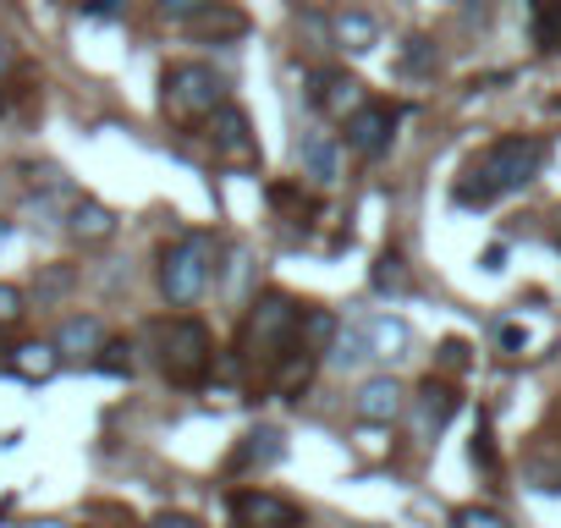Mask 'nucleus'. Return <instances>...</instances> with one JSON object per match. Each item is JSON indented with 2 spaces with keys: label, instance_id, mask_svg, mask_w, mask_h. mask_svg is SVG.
<instances>
[{
  "label": "nucleus",
  "instance_id": "f257e3e1",
  "mask_svg": "<svg viewBox=\"0 0 561 528\" xmlns=\"http://www.w3.org/2000/svg\"><path fill=\"white\" fill-rule=\"evenodd\" d=\"M209 259H215V242H209L204 231H187L182 242H171V248L160 253V292H165V303L187 309V303L204 298V287H209Z\"/></svg>",
  "mask_w": 561,
  "mask_h": 528
},
{
  "label": "nucleus",
  "instance_id": "f03ea898",
  "mask_svg": "<svg viewBox=\"0 0 561 528\" xmlns=\"http://www.w3.org/2000/svg\"><path fill=\"white\" fill-rule=\"evenodd\" d=\"M154 342H160V369L171 386H198L215 364V342L198 320H171L154 331Z\"/></svg>",
  "mask_w": 561,
  "mask_h": 528
},
{
  "label": "nucleus",
  "instance_id": "7ed1b4c3",
  "mask_svg": "<svg viewBox=\"0 0 561 528\" xmlns=\"http://www.w3.org/2000/svg\"><path fill=\"white\" fill-rule=\"evenodd\" d=\"M165 111L176 122H209L220 105H226V78L215 67H198V61H182L165 72Z\"/></svg>",
  "mask_w": 561,
  "mask_h": 528
},
{
  "label": "nucleus",
  "instance_id": "20e7f679",
  "mask_svg": "<svg viewBox=\"0 0 561 528\" xmlns=\"http://www.w3.org/2000/svg\"><path fill=\"white\" fill-rule=\"evenodd\" d=\"M484 165L495 171L501 193H517V187H528L545 171V144L539 138H495L490 154H484Z\"/></svg>",
  "mask_w": 561,
  "mask_h": 528
},
{
  "label": "nucleus",
  "instance_id": "39448f33",
  "mask_svg": "<svg viewBox=\"0 0 561 528\" xmlns=\"http://www.w3.org/2000/svg\"><path fill=\"white\" fill-rule=\"evenodd\" d=\"M298 331H304V309L287 292H264L253 320H248V336L259 347H287V342H298Z\"/></svg>",
  "mask_w": 561,
  "mask_h": 528
},
{
  "label": "nucleus",
  "instance_id": "423d86ee",
  "mask_svg": "<svg viewBox=\"0 0 561 528\" xmlns=\"http://www.w3.org/2000/svg\"><path fill=\"white\" fill-rule=\"evenodd\" d=\"M309 105L331 122H347L358 105H364V83L353 72H314L309 78Z\"/></svg>",
  "mask_w": 561,
  "mask_h": 528
},
{
  "label": "nucleus",
  "instance_id": "0eeeda50",
  "mask_svg": "<svg viewBox=\"0 0 561 528\" xmlns=\"http://www.w3.org/2000/svg\"><path fill=\"white\" fill-rule=\"evenodd\" d=\"M391 133H397V111L391 105H358L353 116H347V149H358V154H386L391 149Z\"/></svg>",
  "mask_w": 561,
  "mask_h": 528
},
{
  "label": "nucleus",
  "instance_id": "6e6552de",
  "mask_svg": "<svg viewBox=\"0 0 561 528\" xmlns=\"http://www.w3.org/2000/svg\"><path fill=\"white\" fill-rule=\"evenodd\" d=\"M280 457H287V440H280V429L259 424V429H248V435L237 440V451H231V473H264V468H275Z\"/></svg>",
  "mask_w": 561,
  "mask_h": 528
},
{
  "label": "nucleus",
  "instance_id": "1a4fd4ad",
  "mask_svg": "<svg viewBox=\"0 0 561 528\" xmlns=\"http://www.w3.org/2000/svg\"><path fill=\"white\" fill-rule=\"evenodd\" d=\"M231 517L237 523H304V512L293 506V501H280V495H270V490H231Z\"/></svg>",
  "mask_w": 561,
  "mask_h": 528
},
{
  "label": "nucleus",
  "instance_id": "9d476101",
  "mask_svg": "<svg viewBox=\"0 0 561 528\" xmlns=\"http://www.w3.org/2000/svg\"><path fill=\"white\" fill-rule=\"evenodd\" d=\"M209 144H215V154L253 160V127H248V111H237V105H220V111L209 116Z\"/></svg>",
  "mask_w": 561,
  "mask_h": 528
},
{
  "label": "nucleus",
  "instance_id": "9b49d317",
  "mask_svg": "<svg viewBox=\"0 0 561 528\" xmlns=\"http://www.w3.org/2000/svg\"><path fill=\"white\" fill-rule=\"evenodd\" d=\"M298 165H304V176H309L314 187H331V182L342 176V144H336L331 133H304Z\"/></svg>",
  "mask_w": 561,
  "mask_h": 528
},
{
  "label": "nucleus",
  "instance_id": "f8f14e48",
  "mask_svg": "<svg viewBox=\"0 0 561 528\" xmlns=\"http://www.w3.org/2000/svg\"><path fill=\"white\" fill-rule=\"evenodd\" d=\"M353 413H358L364 424H397V413H402V386H397L391 375L364 380L358 397H353Z\"/></svg>",
  "mask_w": 561,
  "mask_h": 528
},
{
  "label": "nucleus",
  "instance_id": "ddd939ff",
  "mask_svg": "<svg viewBox=\"0 0 561 528\" xmlns=\"http://www.w3.org/2000/svg\"><path fill=\"white\" fill-rule=\"evenodd\" d=\"M56 347H61V358H94L105 347V325L94 314H72V320H61Z\"/></svg>",
  "mask_w": 561,
  "mask_h": 528
},
{
  "label": "nucleus",
  "instance_id": "4468645a",
  "mask_svg": "<svg viewBox=\"0 0 561 528\" xmlns=\"http://www.w3.org/2000/svg\"><path fill=\"white\" fill-rule=\"evenodd\" d=\"M7 369H12L18 380H28V386H45V380L61 369V347H56V342H23Z\"/></svg>",
  "mask_w": 561,
  "mask_h": 528
},
{
  "label": "nucleus",
  "instance_id": "2eb2a0df",
  "mask_svg": "<svg viewBox=\"0 0 561 528\" xmlns=\"http://www.w3.org/2000/svg\"><path fill=\"white\" fill-rule=\"evenodd\" d=\"M67 231H72L78 242H105V237L116 231V215H111L100 198H78V204L67 209Z\"/></svg>",
  "mask_w": 561,
  "mask_h": 528
},
{
  "label": "nucleus",
  "instance_id": "dca6fc26",
  "mask_svg": "<svg viewBox=\"0 0 561 528\" xmlns=\"http://www.w3.org/2000/svg\"><path fill=\"white\" fill-rule=\"evenodd\" d=\"M419 418H424V429H430V435H440V429L457 418V391H451L446 380H435V375H430V380L419 386Z\"/></svg>",
  "mask_w": 561,
  "mask_h": 528
},
{
  "label": "nucleus",
  "instance_id": "f3484780",
  "mask_svg": "<svg viewBox=\"0 0 561 528\" xmlns=\"http://www.w3.org/2000/svg\"><path fill=\"white\" fill-rule=\"evenodd\" d=\"M451 198L462 204V209H490L495 198H501V182H495V171L479 160V165H468L462 176H457V187H451Z\"/></svg>",
  "mask_w": 561,
  "mask_h": 528
},
{
  "label": "nucleus",
  "instance_id": "a211bd4d",
  "mask_svg": "<svg viewBox=\"0 0 561 528\" xmlns=\"http://www.w3.org/2000/svg\"><path fill=\"white\" fill-rule=\"evenodd\" d=\"M182 28H193L198 39H237L242 28H248V18L237 12V7H226V0H215L209 12H198L193 23H182Z\"/></svg>",
  "mask_w": 561,
  "mask_h": 528
},
{
  "label": "nucleus",
  "instance_id": "6ab92c4d",
  "mask_svg": "<svg viewBox=\"0 0 561 528\" xmlns=\"http://www.w3.org/2000/svg\"><path fill=\"white\" fill-rule=\"evenodd\" d=\"M375 358V342H369V325H342L336 342H331V364L336 369H358Z\"/></svg>",
  "mask_w": 561,
  "mask_h": 528
},
{
  "label": "nucleus",
  "instance_id": "aec40b11",
  "mask_svg": "<svg viewBox=\"0 0 561 528\" xmlns=\"http://www.w3.org/2000/svg\"><path fill=\"white\" fill-rule=\"evenodd\" d=\"M375 39H380V28H375V18H369V12H342V18H336V45H342V50L369 56V50H375Z\"/></svg>",
  "mask_w": 561,
  "mask_h": 528
},
{
  "label": "nucleus",
  "instance_id": "412c9836",
  "mask_svg": "<svg viewBox=\"0 0 561 528\" xmlns=\"http://www.w3.org/2000/svg\"><path fill=\"white\" fill-rule=\"evenodd\" d=\"M369 287H375L380 298H397V292H408V259H402L397 248H386V253L375 259V271H369Z\"/></svg>",
  "mask_w": 561,
  "mask_h": 528
},
{
  "label": "nucleus",
  "instance_id": "4be33fe9",
  "mask_svg": "<svg viewBox=\"0 0 561 528\" xmlns=\"http://www.w3.org/2000/svg\"><path fill=\"white\" fill-rule=\"evenodd\" d=\"M534 45L545 56L561 50V0H534Z\"/></svg>",
  "mask_w": 561,
  "mask_h": 528
},
{
  "label": "nucleus",
  "instance_id": "5701e85b",
  "mask_svg": "<svg viewBox=\"0 0 561 528\" xmlns=\"http://www.w3.org/2000/svg\"><path fill=\"white\" fill-rule=\"evenodd\" d=\"M369 342H375V358H402V347H408V325L391 320V314H380V320H369Z\"/></svg>",
  "mask_w": 561,
  "mask_h": 528
},
{
  "label": "nucleus",
  "instance_id": "b1692460",
  "mask_svg": "<svg viewBox=\"0 0 561 528\" xmlns=\"http://www.w3.org/2000/svg\"><path fill=\"white\" fill-rule=\"evenodd\" d=\"M336 314H325V309H304V342L314 347V353H331V342H336Z\"/></svg>",
  "mask_w": 561,
  "mask_h": 528
},
{
  "label": "nucleus",
  "instance_id": "393cba45",
  "mask_svg": "<svg viewBox=\"0 0 561 528\" xmlns=\"http://www.w3.org/2000/svg\"><path fill=\"white\" fill-rule=\"evenodd\" d=\"M94 369H100V375H116V380L133 375V347H127V342H105V347L94 353Z\"/></svg>",
  "mask_w": 561,
  "mask_h": 528
},
{
  "label": "nucleus",
  "instance_id": "a878e982",
  "mask_svg": "<svg viewBox=\"0 0 561 528\" xmlns=\"http://www.w3.org/2000/svg\"><path fill=\"white\" fill-rule=\"evenodd\" d=\"M402 67L413 72V78H424V72H435V45L419 34V39H408V50H402Z\"/></svg>",
  "mask_w": 561,
  "mask_h": 528
},
{
  "label": "nucleus",
  "instance_id": "bb28decb",
  "mask_svg": "<svg viewBox=\"0 0 561 528\" xmlns=\"http://www.w3.org/2000/svg\"><path fill=\"white\" fill-rule=\"evenodd\" d=\"M451 523H462V528H501L506 517H501L495 506H457V512H451Z\"/></svg>",
  "mask_w": 561,
  "mask_h": 528
},
{
  "label": "nucleus",
  "instance_id": "cd10ccee",
  "mask_svg": "<svg viewBox=\"0 0 561 528\" xmlns=\"http://www.w3.org/2000/svg\"><path fill=\"white\" fill-rule=\"evenodd\" d=\"M215 0H160V18L165 23H193L198 12H209Z\"/></svg>",
  "mask_w": 561,
  "mask_h": 528
},
{
  "label": "nucleus",
  "instance_id": "c85d7f7f",
  "mask_svg": "<svg viewBox=\"0 0 561 528\" xmlns=\"http://www.w3.org/2000/svg\"><path fill=\"white\" fill-rule=\"evenodd\" d=\"M440 369H446V375H462V369H468V342H457V336L440 342Z\"/></svg>",
  "mask_w": 561,
  "mask_h": 528
},
{
  "label": "nucleus",
  "instance_id": "c756f323",
  "mask_svg": "<svg viewBox=\"0 0 561 528\" xmlns=\"http://www.w3.org/2000/svg\"><path fill=\"white\" fill-rule=\"evenodd\" d=\"M23 320V292L0 282V325H18Z\"/></svg>",
  "mask_w": 561,
  "mask_h": 528
},
{
  "label": "nucleus",
  "instance_id": "7c9ffc66",
  "mask_svg": "<svg viewBox=\"0 0 561 528\" xmlns=\"http://www.w3.org/2000/svg\"><path fill=\"white\" fill-rule=\"evenodd\" d=\"M127 12V0H83V18H100V23H116Z\"/></svg>",
  "mask_w": 561,
  "mask_h": 528
},
{
  "label": "nucleus",
  "instance_id": "2f4dec72",
  "mask_svg": "<svg viewBox=\"0 0 561 528\" xmlns=\"http://www.w3.org/2000/svg\"><path fill=\"white\" fill-rule=\"evenodd\" d=\"M473 462H479V468H495V440H490V424H479V429H473Z\"/></svg>",
  "mask_w": 561,
  "mask_h": 528
},
{
  "label": "nucleus",
  "instance_id": "473e14b6",
  "mask_svg": "<svg viewBox=\"0 0 561 528\" xmlns=\"http://www.w3.org/2000/svg\"><path fill=\"white\" fill-rule=\"evenodd\" d=\"M495 342H501V347H506V353H523V347H528V331H523V325H512V320H506V325H495Z\"/></svg>",
  "mask_w": 561,
  "mask_h": 528
},
{
  "label": "nucleus",
  "instance_id": "72a5a7b5",
  "mask_svg": "<svg viewBox=\"0 0 561 528\" xmlns=\"http://www.w3.org/2000/svg\"><path fill=\"white\" fill-rule=\"evenodd\" d=\"M501 264H506V248H501V242L484 248V271H501Z\"/></svg>",
  "mask_w": 561,
  "mask_h": 528
},
{
  "label": "nucleus",
  "instance_id": "f704fd0d",
  "mask_svg": "<svg viewBox=\"0 0 561 528\" xmlns=\"http://www.w3.org/2000/svg\"><path fill=\"white\" fill-rule=\"evenodd\" d=\"M7 61H12V50H7V39H0V72H7Z\"/></svg>",
  "mask_w": 561,
  "mask_h": 528
},
{
  "label": "nucleus",
  "instance_id": "c9c22d12",
  "mask_svg": "<svg viewBox=\"0 0 561 528\" xmlns=\"http://www.w3.org/2000/svg\"><path fill=\"white\" fill-rule=\"evenodd\" d=\"M462 7H484V0H462Z\"/></svg>",
  "mask_w": 561,
  "mask_h": 528
},
{
  "label": "nucleus",
  "instance_id": "e433bc0d",
  "mask_svg": "<svg viewBox=\"0 0 561 528\" xmlns=\"http://www.w3.org/2000/svg\"><path fill=\"white\" fill-rule=\"evenodd\" d=\"M0 111H7V94H0Z\"/></svg>",
  "mask_w": 561,
  "mask_h": 528
},
{
  "label": "nucleus",
  "instance_id": "4c0bfd02",
  "mask_svg": "<svg viewBox=\"0 0 561 528\" xmlns=\"http://www.w3.org/2000/svg\"><path fill=\"white\" fill-rule=\"evenodd\" d=\"M556 248H561V242H556Z\"/></svg>",
  "mask_w": 561,
  "mask_h": 528
}]
</instances>
